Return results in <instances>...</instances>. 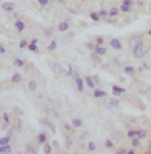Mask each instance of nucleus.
<instances>
[{
    "mask_svg": "<svg viewBox=\"0 0 151 154\" xmlns=\"http://www.w3.org/2000/svg\"><path fill=\"white\" fill-rule=\"evenodd\" d=\"M2 154H6V152H2Z\"/></svg>",
    "mask_w": 151,
    "mask_h": 154,
    "instance_id": "0e129e2a",
    "label": "nucleus"
},
{
    "mask_svg": "<svg viewBox=\"0 0 151 154\" xmlns=\"http://www.w3.org/2000/svg\"><path fill=\"white\" fill-rule=\"evenodd\" d=\"M112 96L114 97H119V96H125L127 94V88H123V86H119V85H112Z\"/></svg>",
    "mask_w": 151,
    "mask_h": 154,
    "instance_id": "39448f33",
    "label": "nucleus"
},
{
    "mask_svg": "<svg viewBox=\"0 0 151 154\" xmlns=\"http://www.w3.org/2000/svg\"><path fill=\"white\" fill-rule=\"evenodd\" d=\"M71 77H72L76 86H77V91H79V93H83V91H85V82H83V77L79 75V71H74V74H72Z\"/></svg>",
    "mask_w": 151,
    "mask_h": 154,
    "instance_id": "7ed1b4c3",
    "label": "nucleus"
},
{
    "mask_svg": "<svg viewBox=\"0 0 151 154\" xmlns=\"http://www.w3.org/2000/svg\"><path fill=\"white\" fill-rule=\"evenodd\" d=\"M127 151H128L127 148H119V149L116 151V154H127Z\"/></svg>",
    "mask_w": 151,
    "mask_h": 154,
    "instance_id": "de8ad7c7",
    "label": "nucleus"
},
{
    "mask_svg": "<svg viewBox=\"0 0 151 154\" xmlns=\"http://www.w3.org/2000/svg\"><path fill=\"white\" fill-rule=\"evenodd\" d=\"M119 14H120V9H119V6H112V8L109 9V17L116 19Z\"/></svg>",
    "mask_w": 151,
    "mask_h": 154,
    "instance_id": "6ab92c4d",
    "label": "nucleus"
},
{
    "mask_svg": "<svg viewBox=\"0 0 151 154\" xmlns=\"http://www.w3.org/2000/svg\"><path fill=\"white\" fill-rule=\"evenodd\" d=\"M112 136H116V139H114V140H120V137H122V134H120V133H116V134H112Z\"/></svg>",
    "mask_w": 151,
    "mask_h": 154,
    "instance_id": "5fc2aeb1",
    "label": "nucleus"
},
{
    "mask_svg": "<svg viewBox=\"0 0 151 154\" xmlns=\"http://www.w3.org/2000/svg\"><path fill=\"white\" fill-rule=\"evenodd\" d=\"M2 9L6 12H14V3L12 2H3L2 3Z\"/></svg>",
    "mask_w": 151,
    "mask_h": 154,
    "instance_id": "2eb2a0df",
    "label": "nucleus"
},
{
    "mask_svg": "<svg viewBox=\"0 0 151 154\" xmlns=\"http://www.w3.org/2000/svg\"><path fill=\"white\" fill-rule=\"evenodd\" d=\"M43 34H45L46 37H49V38H53V34H54V31H53L51 28H43Z\"/></svg>",
    "mask_w": 151,
    "mask_h": 154,
    "instance_id": "f704fd0d",
    "label": "nucleus"
},
{
    "mask_svg": "<svg viewBox=\"0 0 151 154\" xmlns=\"http://www.w3.org/2000/svg\"><path fill=\"white\" fill-rule=\"evenodd\" d=\"M9 2H14V0H9Z\"/></svg>",
    "mask_w": 151,
    "mask_h": 154,
    "instance_id": "e2e57ef3",
    "label": "nucleus"
},
{
    "mask_svg": "<svg viewBox=\"0 0 151 154\" xmlns=\"http://www.w3.org/2000/svg\"><path fill=\"white\" fill-rule=\"evenodd\" d=\"M3 151H5L6 154H9V152L12 151V148H11V145H5V146H3Z\"/></svg>",
    "mask_w": 151,
    "mask_h": 154,
    "instance_id": "49530a36",
    "label": "nucleus"
},
{
    "mask_svg": "<svg viewBox=\"0 0 151 154\" xmlns=\"http://www.w3.org/2000/svg\"><path fill=\"white\" fill-rule=\"evenodd\" d=\"M146 136H148V131L146 130H136V137H139L140 140L145 139Z\"/></svg>",
    "mask_w": 151,
    "mask_h": 154,
    "instance_id": "b1692460",
    "label": "nucleus"
},
{
    "mask_svg": "<svg viewBox=\"0 0 151 154\" xmlns=\"http://www.w3.org/2000/svg\"><path fill=\"white\" fill-rule=\"evenodd\" d=\"M105 148L106 149H112V148H114V142H112L111 139H106L105 140Z\"/></svg>",
    "mask_w": 151,
    "mask_h": 154,
    "instance_id": "473e14b6",
    "label": "nucleus"
},
{
    "mask_svg": "<svg viewBox=\"0 0 151 154\" xmlns=\"http://www.w3.org/2000/svg\"><path fill=\"white\" fill-rule=\"evenodd\" d=\"M29 42H28V38H22V40L19 42V48L20 49H25V48H28Z\"/></svg>",
    "mask_w": 151,
    "mask_h": 154,
    "instance_id": "c756f323",
    "label": "nucleus"
},
{
    "mask_svg": "<svg viewBox=\"0 0 151 154\" xmlns=\"http://www.w3.org/2000/svg\"><path fill=\"white\" fill-rule=\"evenodd\" d=\"M76 154H77V152H76Z\"/></svg>",
    "mask_w": 151,
    "mask_h": 154,
    "instance_id": "69168bd1",
    "label": "nucleus"
},
{
    "mask_svg": "<svg viewBox=\"0 0 151 154\" xmlns=\"http://www.w3.org/2000/svg\"><path fill=\"white\" fill-rule=\"evenodd\" d=\"M106 22H108V23H112V25H114V23H116L117 20H116V19H112V17H108V19H106Z\"/></svg>",
    "mask_w": 151,
    "mask_h": 154,
    "instance_id": "8fccbe9b",
    "label": "nucleus"
},
{
    "mask_svg": "<svg viewBox=\"0 0 151 154\" xmlns=\"http://www.w3.org/2000/svg\"><path fill=\"white\" fill-rule=\"evenodd\" d=\"M93 80H94V83H96V86L100 83V79H99V75H93Z\"/></svg>",
    "mask_w": 151,
    "mask_h": 154,
    "instance_id": "09e8293b",
    "label": "nucleus"
},
{
    "mask_svg": "<svg viewBox=\"0 0 151 154\" xmlns=\"http://www.w3.org/2000/svg\"><path fill=\"white\" fill-rule=\"evenodd\" d=\"M12 65H14L16 68H23V66H25V60H22V59L16 57L14 60H12Z\"/></svg>",
    "mask_w": 151,
    "mask_h": 154,
    "instance_id": "4be33fe9",
    "label": "nucleus"
},
{
    "mask_svg": "<svg viewBox=\"0 0 151 154\" xmlns=\"http://www.w3.org/2000/svg\"><path fill=\"white\" fill-rule=\"evenodd\" d=\"M90 19H91L93 22H99V20H100L99 12H90Z\"/></svg>",
    "mask_w": 151,
    "mask_h": 154,
    "instance_id": "c9c22d12",
    "label": "nucleus"
},
{
    "mask_svg": "<svg viewBox=\"0 0 151 154\" xmlns=\"http://www.w3.org/2000/svg\"><path fill=\"white\" fill-rule=\"evenodd\" d=\"M93 97L94 99H105L106 97V91H103V89H93Z\"/></svg>",
    "mask_w": 151,
    "mask_h": 154,
    "instance_id": "ddd939ff",
    "label": "nucleus"
},
{
    "mask_svg": "<svg viewBox=\"0 0 151 154\" xmlns=\"http://www.w3.org/2000/svg\"><path fill=\"white\" fill-rule=\"evenodd\" d=\"M134 5H136L134 0H122L119 9H120L122 14H130V12L133 11V8H134Z\"/></svg>",
    "mask_w": 151,
    "mask_h": 154,
    "instance_id": "f03ea898",
    "label": "nucleus"
},
{
    "mask_svg": "<svg viewBox=\"0 0 151 154\" xmlns=\"http://www.w3.org/2000/svg\"><path fill=\"white\" fill-rule=\"evenodd\" d=\"M97 12H99L100 19H103V20H106V19L109 17V11H108V9H103V8H102V9H99Z\"/></svg>",
    "mask_w": 151,
    "mask_h": 154,
    "instance_id": "5701e85b",
    "label": "nucleus"
},
{
    "mask_svg": "<svg viewBox=\"0 0 151 154\" xmlns=\"http://www.w3.org/2000/svg\"><path fill=\"white\" fill-rule=\"evenodd\" d=\"M40 8H49V0H37Z\"/></svg>",
    "mask_w": 151,
    "mask_h": 154,
    "instance_id": "58836bf2",
    "label": "nucleus"
},
{
    "mask_svg": "<svg viewBox=\"0 0 151 154\" xmlns=\"http://www.w3.org/2000/svg\"><path fill=\"white\" fill-rule=\"evenodd\" d=\"M91 60H93L94 63H97V65H100V63H102V60L99 59V56H97L96 53H93V54H91Z\"/></svg>",
    "mask_w": 151,
    "mask_h": 154,
    "instance_id": "ea45409f",
    "label": "nucleus"
},
{
    "mask_svg": "<svg viewBox=\"0 0 151 154\" xmlns=\"http://www.w3.org/2000/svg\"><path fill=\"white\" fill-rule=\"evenodd\" d=\"M72 143H74V139L69 134H65V145H66V148H71Z\"/></svg>",
    "mask_w": 151,
    "mask_h": 154,
    "instance_id": "bb28decb",
    "label": "nucleus"
},
{
    "mask_svg": "<svg viewBox=\"0 0 151 154\" xmlns=\"http://www.w3.org/2000/svg\"><path fill=\"white\" fill-rule=\"evenodd\" d=\"M14 28H16L17 32H23L25 29H26V23H25L22 19H20V20H16V22H14Z\"/></svg>",
    "mask_w": 151,
    "mask_h": 154,
    "instance_id": "9d476101",
    "label": "nucleus"
},
{
    "mask_svg": "<svg viewBox=\"0 0 151 154\" xmlns=\"http://www.w3.org/2000/svg\"><path fill=\"white\" fill-rule=\"evenodd\" d=\"M85 46H86L88 49H90V51H93V53H94V48H96V43H93V42H86V43H85Z\"/></svg>",
    "mask_w": 151,
    "mask_h": 154,
    "instance_id": "79ce46f5",
    "label": "nucleus"
},
{
    "mask_svg": "<svg viewBox=\"0 0 151 154\" xmlns=\"http://www.w3.org/2000/svg\"><path fill=\"white\" fill-rule=\"evenodd\" d=\"M0 93H2V86H0Z\"/></svg>",
    "mask_w": 151,
    "mask_h": 154,
    "instance_id": "052dcab7",
    "label": "nucleus"
},
{
    "mask_svg": "<svg viewBox=\"0 0 151 154\" xmlns=\"http://www.w3.org/2000/svg\"><path fill=\"white\" fill-rule=\"evenodd\" d=\"M29 43H32V45H37V43H39V38H31V40H29Z\"/></svg>",
    "mask_w": 151,
    "mask_h": 154,
    "instance_id": "3c124183",
    "label": "nucleus"
},
{
    "mask_svg": "<svg viewBox=\"0 0 151 154\" xmlns=\"http://www.w3.org/2000/svg\"><path fill=\"white\" fill-rule=\"evenodd\" d=\"M37 88H39V85H37V82L35 80H29L28 82V89H29V91H37Z\"/></svg>",
    "mask_w": 151,
    "mask_h": 154,
    "instance_id": "a878e982",
    "label": "nucleus"
},
{
    "mask_svg": "<svg viewBox=\"0 0 151 154\" xmlns=\"http://www.w3.org/2000/svg\"><path fill=\"white\" fill-rule=\"evenodd\" d=\"M136 69H137V72H145V71H149L151 66H149V63H142V65L139 68H136Z\"/></svg>",
    "mask_w": 151,
    "mask_h": 154,
    "instance_id": "393cba45",
    "label": "nucleus"
},
{
    "mask_svg": "<svg viewBox=\"0 0 151 154\" xmlns=\"http://www.w3.org/2000/svg\"><path fill=\"white\" fill-rule=\"evenodd\" d=\"M57 2H59V3H65V0H57Z\"/></svg>",
    "mask_w": 151,
    "mask_h": 154,
    "instance_id": "13d9d810",
    "label": "nucleus"
},
{
    "mask_svg": "<svg viewBox=\"0 0 151 154\" xmlns=\"http://www.w3.org/2000/svg\"><path fill=\"white\" fill-rule=\"evenodd\" d=\"M9 142H11V137H2L0 139V146H5V145H9Z\"/></svg>",
    "mask_w": 151,
    "mask_h": 154,
    "instance_id": "7c9ffc66",
    "label": "nucleus"
},
{
    "mask_svg": "<svg viewBox=\"0 0 151 154\" xmlns=\"http://www.w3.org/2000/svg\"><path fill=\"white\" fill-rule=\"evenodd\" d=\"M57 48V40H54V38H51V42L48 43V46H46V51H49V53H53V51Z\"/></svg>",
    "mask_w": 151,
    "mask_h": 154,
    "instance_id": "412c9836",
    "label": "nucleus"
},
{
    "mask_svg": "<svg viewBox=\"0 0 151 154\" xmlns=\"http://www.w3.org/2000/svg\"><path fill=\"white\" fill-rule=\"evenodd\" d=\"M22 80H23V75H22V74H19V72L12 74V77H11V82H12V83H20Z\"/></svg>",
    "mask_w": 151,
    "mask_h": 154,
    "instance_id": "aec40b11",
    "label": "nucleus"
},
{
    "mask_svg": "<svg viewBox=\"0 0 151 154\" xmlns=\"http://www.w3.org/2000/svg\"><path fill=\"white\" fill-rule=\"evenodd\" d=\"M149 149H151V142H149Z\"/></svg>",
    "mask_w": 151,
    "mask_h": 154,
    "instance_id": "680f3d73",
    "label": "nucleus"
},
{
    "mask_svg": "<svg viewBox=\"0 0 151 154\" xmlns=\"http://www.w3.org/2000/svg\"><path fill=\"white\" fill-rule=\"evenodd\" d=\"M69 29V20H63L57 25V31L59 32H66Z\"/></svg>",
    "mask_w": 151,
    "mask_h": 154,
    "instance_id": "9b49d317",
    "label": "nucleus"
},
{
    "mask_svg": "<svg viewBox=\"0 0 151 154\" xmlns=\"http://www.w3.org/2000/svg\"><path fill=\"white\" fill-rule=\"evenodd\" d=\"M51 151H53V146L49 145V143H45L43 145V154H51Z\"/></svg>",
    "mask_w": 151,
    "mask_h": 154,
    "instance_id": "e433bc0d",
    "label": "nucleus"
},
{
    "mask_svg": "<svg viewBox=\"0 0 151 154\" xmlns=\"http://www.w3.org/2000/svg\"><path fill=\"white\" fill-rule=\"evenodd\" d=\"M51 69H53V72L54 74H57V75H63V74H66L65 72V68L60 65V63H57V62H51Z\"/></svg>",
    "mask_w": 151,
    "mask_h": 154,
    "instance_id": "20e7f679",
    "label": "nucleus"
},
{
    "mask_svg": "<svg viewBox=\"0 0 151 154\" xmlns=\"http://www.w3.org/2000/svg\"><path fill=\"white\" fill-rule=\"evenodd\" d=\"M39 122H40V125H45V126H46L48 130L53 133V134L56 133V125H54L53 122H49V120H48V119H45V117H43V119H40Z\"/></svg>",
    "mask_w": 151,
    "mask_h": 154,
    "instance_id": "6e6552de",
    "label": "nucleus"
},
{
    "mask_svg": "<svg viewBox=\"0 0 151 154\" xmlns=\"http://www.w3.org/2000/svg\"><path fill=\"white\" fill-rule=\"evenodd\" d=\"M74 130H76V128H74L71 123H65V125H63V131H66V133H72Z\"/></svg>",
    "mask_w": 151,
    "mask_h": 154,
    "instance_id": "72a5a7b5",
    "label": "nucleus"
},
{
    "mask_svg": "<svg viewBox=\"0 0 151 154\" xmlns=\"http://www.w3.org/2000/svg\"><path fill=\"white\" fill-rule=\"evenodd\" d=\"M140 42H142V35H139V34H133V35L130 37V42H128V43H130V46H131V49H133V48H136L137 45H139Z\"/></svg>",
    "mask_w": 151,
    "mask_h": 154,
    "instance_id": "423d86ee",
    "label": "nucleus"
},
{
    "mask_svg": "<svg viewBox=\"0 0 151 154\" xmlns=\"http://www.w3.org/2000/svg\"><path fill=\"white\" fill-rule=\"evenodd\" d=\"M127 154H137V151H136V148H131V149L127 151Z\"/></svg>",
    "mask_w": 151,
    "mask_h": 154,
    "instance_id": "864d4df0",
    "label": "nucleus"
},
{
    "mask_svg": "<svg viewBox=\"0 0 151 154\" xmlns=\"http://www.w3.org/2000/svg\"><path fill=\"white\" fill-rule=\"evenodd\" d=\"M94 53L97 54V56H105L106 54V48L105 46H100V45H96V48H94Z\"/></svg>",
    "mask_w": 151,
    "mask_h": 154,
    "instance_id": "f3484780",
    "label": "nucleus"
},
{
    "mask_svg": "<svg viewBox=\"0 0 151 154\" xmlns=\"http://www.w3.org/2000/svg\"><path fill=\"white\" fill-rule=\"evenodd\" d=\"M145 154H151V149H149V151H148V152H145Z\"/></svg>",
    "mask_w": 151,
    "mask_h": 154,
    "instance_id": "bf43d9fd",
    "label": "nucleus"
},
{
    "mask_svg": "<svg viewBox=\"0 0 151 154\" xmlns=\"http://www.w3.org/2000/svg\"><path fill=\"white\" fill-rule=\"evenodd\" d=\"M123 72L128 74V75H136L137 69H136L134 66H131V65H127V66H123Z\"/></svg>",
    "mask_w": 151,
    "mask_h": 154,
    "instance_id": "a211bd4d",
    "label": "nucleus"
},
{
    "mask_svg": "<svg viewBox=\"0 0 151 154\" xmlns=\"http://www.w3.org/2000/svg\"><path fill=\"white\" fill-rule=\"evenodd\" d=\"M66 68H68V75H72V74H74V71H76V69H74V66L71 65V63H66Z\"/></svg>",
    "mask_w": 151,
    "mask_h": 154,
    "instance_id": "37998d69",
    "label": "nucleus"
},
{
    "mask_svg": "<svg viewBox=\"0 0 151 154\" xmlns=\"http://www.w3.org/2000/svg\"><path fill=\"white\" fill-rule=\"evenodd\" d=\"M148 51H149V48L145 46V43H143V40H142L136 48H133V57H134V59H143V57L148 54Z\"/></svg>",
    "mask_w": 151,
    "mask_h": 154,
    "instance_id": "f257e3e1",
    "label": "nucleus"
},
{
    "mask_svg": "<svg viewBox=\"0 0 151 154\" xmlns=\"http://www.w3.org/2000/svg\"><path fill=\"white\" fill-rule=\"evenodd\" d=\"M106 106H108L109 109H117V108H119V100H116V99L106 100Z\"/></svg>",
    "mask_w": 151,
    "mask_h": 154,
    "instance_id": "dca6fc26",
    "label": "nucleus"
},
{
    "mask_svg": "<svg viewBox=\"0 0 151 154\" xmlns=\"http://www.w3.org/2000/svg\"><path fill=\"white\" fill-rule=\"evenodd\" d=\"M6 53V49H5V46L2 45V43H0V54H5Z\"/></svg>",
    "mask_w": 151,
    "mask_h": 154,
    "instance_id": "603ef678",
    "label": "nucleus"
},
{
    "mask_svg": "<svg viewBox=\"0 0 151 154\" xmlns=\"http://www.w3.org/2000/svg\"><path fill=\"white\" fill-rule=\"evenodd\" d=\"M109 46L112 49H116V51H122L123 49V45H122V42L119 40V38H111V40H109Z\"/></svg>",
    "mask_w": 151,
    "mask_h": 154,
    "instance_id": "0eeeda50",
    "label": "nucleus"
},
{
    "mask_svg": "<svg viewBox=\"0 0 151 154\" xmlns=\"http://www.w3.org/2000/svg\"><path fill=\"white\" fill-rule=\"evenodd\" d=\"M28 49L31 51V53H39V46H37V45H32V43L28 45Z\"/></svg>",
    "mask_w": 151,
    "mask_h": 154,
    "instance_id": "a19ab883",
    "label": "nucleus"
},
{
    "mask_svg": "<svg viewBox=\"0 0 151 154\" xmlns=\"http://www.w3.org/2000/svg\"><path fill=\"white\" fill-rule=\"evenodd\" d=\"M146 34H148V35L151 37V29H148V31H146Z\"/></svg>",
    "mask_w": 151,
    "mask_h": 154,
    "instance_id": "6e6d98bb",
    "label": "nucleus"
},
{
    "mask_svg": "<svg viewBox=\"0 0 151 154\" xmlns=\"http://www.w3.org/2000/svg\"><path fill=\"white\" fill-rule=\"evenodd\" d=\"M2 152H5V151H3V146H0V154H2Z\"/></svg>",
    "mask_w": 151,
    "mask_h": 154,
    "instance_id": "4d7b16f0",
    "label": "nucleus"
},
{
    "mask_svg": "<svg viewBox=\"0 0 151 154\" xmlns=\"http://www.w3.org/2000/svg\"><path fill=\"white\" fill-rule=\"evenodd\" d=\"M2 117H3V123H5V126L11 123V116H9L8 112H3V116H2Z\"/></svg>",
    "mask_w": 151,
    "mask_h": 154,
    "instance_id": "2f4dec72",
    "label": "nucleus"
},
{
    "mask_svg": "<svg viewBox=\"0 0 151 154\" xmlns=\"http://www.w3.org/2000/svg\"><path fill=\"white\" fill-rule=\"evenodd\" d=\"M71 125L76 128V130H80V128H83V120L80 117H74L72 122H71Z\"/></svg>",
    "mask_w": 151,
    "mask_h": 154,
    "instance_id": "4468645a",
    "label": "nucleus"
},
{
    "mask_svg": "<svg viewBox=\"0 0 151 154\" xmlns=\"http://www.w3.org/2000/svg\"><path fill=\"white\" fill-rule=\"evenodd\" d=\"M96 148H97V146H96L94 142H88V151H91V152H93V151H96Z\"/></svg>",
    "mask_w": 151,
    "mask_h": 154,
    "instance_id": "c03bdc74",
    "label": "nucleus"
},
{
    "mask_svg": "<svg viewBox=\"0 0 151 154\" xmlns=\"http://www.w3.org/2000/svg\"><path fill=\"white\" fill-rule=\"evenodd\" d=\"M26 152H28V154H37V149H35L31 143H28V145H26Z\"/></svg>",
    "mask_w": 151,
    "mask_h": 154,
    "instance_id": "4c0bfd02",
    "label": "nucleus"
},
{
    "mask_svg": "<svg viewBox=\"0 0 151 154\" xmlns=\"http://www.w3.org/2000/svg\"><path fill=\"white\" fill-rule=\"evenodd\" d=\"M127 136H128L130 139H133V137H136V130H128V133H127Z\"/></svg>",
    "mask_w": 151,
    "mask_h": 154,
    "instance_id": "a18cd8bd",
    "label": "nucleus"
},
{
    "mask_svg": "<svg viewBox=\"0 0 151 154\" xmlns=\"http://www.w3.org/2000/svg\"><path fill=\"white\" fill-rule=\"evenodd\" d=\"M131 145H133V148H140V145H142L140 139L139 137H133L131 139Z\"/></svg>",
    "mask_w": 151,
    "mask_h": 154,
    "instance_id": "cd10ccee",
    "label": "nucleus"
},
{
    "mask_svg": "<svg viewBox=\"0 0 151 154\" xmlns=\"http://www.w3.org/2000/svg\"><path fill=\"white\" fill-rule=\"evenodd\" d=\"M94 43H96V45H100V46H105V37L97 35V37L94 38Z\"/></svg>",
    "mask_w": 151,
    "mask_h": 154,
    "instance_id": "c85d7f7f",
    "label": "nucleus"
},
{
    "mask_svg": "<svg viewBox=\"0 0 151 154\" xmlns=\"http://www.w3.org/2000/svg\"><path fill=\"white\" fill-rule=\"evenodd\" d=\"M83 82H85V86H88L90 89H96V83L93 80V75H85L83 77Z\"/></svg>",
    "mask_w": 151,
    "mask_h": 154,
    "instance_id": "f8f14e48",
    "label": "nucleus"
},
{
    "mask_svg": "<svg viewBox=\"0 0 151 154\" xmlns=\"http://www.w3.org/2000/svg\"><path fill=\"white\" fill-rule=\"evenodd\" d=\"M37 143L39 145H45V143H48V134L45 133V131H42V133H39L37 134Z\"/></svg>",
    "mask_w": 151,
    "mask_h": 154,
    "instance_id": "1a4fd4ad",
    "label": "nucleus"
}]
</instances>
